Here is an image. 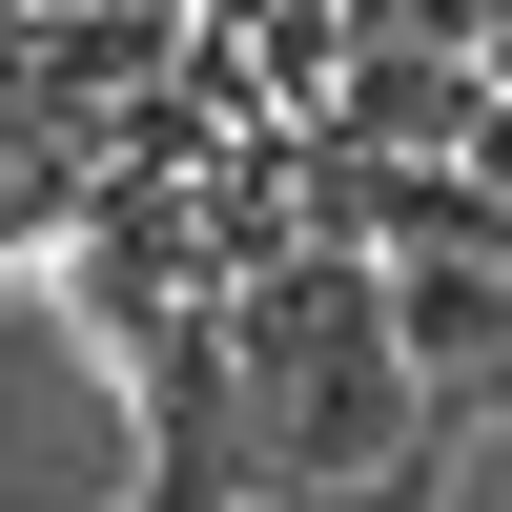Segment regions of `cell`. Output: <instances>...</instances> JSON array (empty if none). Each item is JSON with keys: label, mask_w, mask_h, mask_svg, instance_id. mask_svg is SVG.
Listing matches in <instances>:
<instances>
[{"label": "cell", "mask_w": 512, "mask_h": 512, "mask_svg": "<svg viewBox=\"0 0 512 512\" xmlns=\"http://www.w3.org/2000/svg\"><path fill=\"white\" fill-rule=\"evenodd\" d=\"M226 349H246V431H267V512H349V492H390L410 451L472 431V410H431V369H410V328H390V246H349V226H308L287 267H246Z\"/></svg>", "instance_id": "1"}, {"label": "cell", "mask_w": 512, "mask_h": 512, "mask_svg": "<svg viewBox=\"0 0 512 512\" xmlns=\"http://www.w3.org/2000/svg\"><path fill=\"white\" fill-rule=\"evenodd\" d=\"M390 328L431 369V410L512 431V246H390Z\"/></svg>", "instance_id": "2"}, {"label": "cell", "mask_w": 512, "mask_h": 512, "mask_svg": "<svg viewBox=\"0 0 512 512\" xmlns=\"http://www.w3.org/2000/svg\"><path fill=\"white\" fill-rule=\"evenodd\" d=\"M451 472H472V431H451V451H410V472H390V492H349V512H451Z\"/></svg>", "instance_id": "3"}]
</instances>
